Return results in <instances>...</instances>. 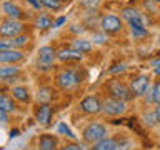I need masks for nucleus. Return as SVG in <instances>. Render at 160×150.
Wrapping results in <instances>:
<instances>
[{"instance_id": "obj_15", "label": "nucleus", "mask_w": 160, "mask_h": 150, "mask_svg": "<svg viewBox=\"0 0 160 150\" xmlns=\"http://www.w3.org/2000/svg\"><path fill=\"white\" fill-rule=\"evenodd\" d=\"M120 18H122L123 22H127V23H145L143 15L133 7H125L122 10V17Z\"/></svg>"}, {"instance_id": "obj_19", "label": "nucleus", "mask_w": 160, "mask_h": 150, "mask_svg": "<svg viewBox=\"0 0 160 150\" xmlns=\"http://www.w3.org/2000/svg\"><path fill=\"white\" fill-rule=\"evenodd\" d=\"M33 27L38 30H48L53 28V18L48 13H37L33 17Z\"/></svg>"}, {"instance_id": "obj_35", "label": "nucleus", "mask_w": 160, "mask_h": 150, "mask_svg": "<svg viewBox=\"0 0 160 150\" xmlns=\"http://www.w3.org/2000/svg\"><path fill=\"white\" fill-rule=\"evenodd\" d=\"M27 3L30 5V7H33L35 10H40V8H42V7H40V2H38V0H27Z\"/></svg>"}, {"instance_id": "obj_39", "label": "nucleus", "mask_w": 160, "mask_h": 150, "mask_svg": "<svg viewBox=\"0 0 160 150\" xmlns=\"http://www.w3.org/2000/svg\"><path fill=\"white\" fill-rule=\"evenodd\" d=\"M153 73L155 75H160V65H158V67H153Z\"/></svg>"}, {"instance_id": "obj_13", "label": "nucleus", "mask_w": 160, "mask_h": 150, "mask_svg": "<svg viewBox=\"0 0 160 150\" xmlns=\"http://www.w3.org/2000/svg\"><path fill=\"white\" fill-rule=\"evenodd\" d=\"M83 55L77 52V50L70 48V47H63L57 50V60L58 62H63V63H75V62H82Z\"/></svg>"}, {"instance_id": "obj_14", "label": "nucleus", "mask_w": 160, "mask_h": 150, "mask_svg": "<svg viewBox=\"0 0 160 150\" xmlns=\"http://www.w3.org/2000/svg\"><path fill=\"white\" fill-rule=\"evenodd\" d=\"M58 140L52 133H42L37 138V150H57Z\"/></svg>"}, {"instance_id": "obj_5", "label": "nucleus", "mask_w": 160, "mask_h": 150, "mask_svg": "<svg viewBox=\"0 0 160 150\" xmlns=\"http://www.w3.org/2000/svg\"><path fill=\"white\" fill-rule=\"evenodd\" d=\"M105 90H107L108 98H117V100H123V102H128L132 93H130V88L125 83H122L120 80H112L105 85Z\"/></svg>"}, {"instance_id": "obj_38", "label": "nucleus", "mask_w": 160, "mask_h": 150, "mask_svg": "<svg viewBox=\"0 0 160 150\" xmlns=\"http://www.w3.org/2000/svg\"><path fill=\"white\" fill-rule=\"evenodd\" d=\"M152 65H153V67H158V65H160V58H157V60H152Z\"/></svg>"}, {"instance_id": "obj_28", "label": "nucleus", "mask_w": 160, "mask_h": 150, "mask_svg": "<svg viewBox=\"0 0 160 150\" xmlns=\"http://www.w3.org/2000/svg\"><path fill=\"white\" fill-rule=\"evenodd\" d=\"M152 97H153V103H160V80L155 82L152 87Z\"/></svg>"}, {"instance_id": "obj_25", "label": "nucleus", "mask_w": 160, "mask_h": 150, "mask_svg": "<svg viewBox=\"0 0 160 150\" xmlns=\"http://www.w3.org/2000/svg\"><path fill=\"white\" fill-rule=\"evenodd\" d=\"M53 98V95H52V88H48V87H42V88H38V92H37V100L40 103H50V100Z\"/></svg>"}, {"instance_id": "obj_22", "label": "nucleus", "mask_w": 160, "mask_h": 150, "mask_svg": "<svg viewBox=\"0 0 160 150\" xmlns=\"http://www.w3.org/2000/svg\"><path fill=\"white\" fill-rule=\"evenodd\" d=\"M0 110H3V112H7V113H13L15 110H17V103L13 102L12 97L0 93Z\"/></svg>"}, {"instance_id": "obj_16", "label": "nucleus", "mask_w": 160, "mask_h": 150, "mask_svg": "<svg viewBox=\"0 0 160 150\" xmlns=\"http://www.w3.org/2000/svg\"><path fill=\"white\" fill-rule=\"evenodd\" d=\"M50 118H52V107H50V103H40V107L37 108V112H35V120L43 125V127H47Z\"/></svg>"}, {"instance_id": "obj_8", "label": "nucleus", "mask_w": 160, "mask_h": 150, "mask_svg": "<svg viewBox=\"0 0 160 150\" xmlns=\"http://www.w3.org/2000/svg\"><path fill=\"white\" fill-rule=\"evenodd\" d=\"M127 110V102L117 98H105L102 102V112L110 117H118V115L125 113Z\"/></svg>"}, {"instance_id": "obj_12", "label": "nucleus", "mask_w": 160, "mask_h": 150, "mask_svg": "<svg viewBox=\"0 0 160 150\" xmlns=\"http://www.w3.org/2000/svg\"><path fill=\"white\" fill-rule=\"evenodd\" d=\"M25 58L23 50L20 48H5L0 50V65L2 63H18Z\"/></svg>"}, {"instance_id": "obj_9", "label": "nucleus", "mask_w": 160, "mask_h": 150, "mask_svg": "<svg viewBox=\"0 0 160 150\" xmlns=\"http://www.w3.org/2000/svg\"><path fill=\"white\" fill-rule=\"evenodd\" d=\"M78 107L83 113L95 115V113L102 112V100H100L97 95H87V97H83L82 100H80Z\"/></svg>"}, {"instance_id": "obj_32", "label": "nucleus", "mask_w": 160, "mask_h": 150, "mask_svg": "<svg viewBox=\"0 0 160 150\" xmlns=\"http://www.w3.org/2000/svg\"><path fill=\"white\" fill-rule=\"evenodd\" d=\"M5 48H12V47H10V42H8V38H2V37H0V50H5Z\"/></svg>"}, {"instance_id": "obj_33", "label": "nucleus", "mask_w": 160, "mask_h": 150, "mask_svg": "<svg viewBox=\"0 0 160 150\" xmlns=\"http://www.w3.org/2000/svg\"><path fill=\"white\" fill-rule=\"evenodd\" d=\"M115 67H117V68H110L108 72H110V73H117L118 70H120V72H123V70L127 68V65H125V63H120V65H115Z\"/></svg>"}, {"instance_id": "obj_41", "label": "nucleus", "mask_w": 160, "mask_h": 150, "mask_svg": "<svg viewBox=\"0 0 160 150\" xmlns=\"http://www.w3.org/2000/svg\"><path fill=\"white\" fill-rule=\"evenodd\" d=\"M152 2H153L155 5H158V7H160V0H152Z\"/></svg>"}, {"instance_id": "obj_29", "label": "nucleus", "mask_w": 160, "mask_h": 150, "mask_svg": "<svg viewBox=\"0 0 160 150\" xmlns=\"http://www.w3.org/2000/svg\"><path fill=\"white\" fill-rule=\"evenodd\" d=\"M92 40H93V43H105L107 42V33H103L102 30L100 32H93Z\"/></svg>"}, {"instance_id": "obj_44", "label": "nucleus", "mask_w": 160, "mask_h": 150, "mask_svg": "<svg viewBox=\"0 0 160 150\" xmlns=\"http://www.w3.org/2000/svg\"><path fill=\"white\" fill-rule=\"evenodd\" d=\"M158 40H160V37H158Z\"/></svg>"}, {"instance_id": "obj_4", "label": "nucleus", "mask_w": 160, "mask_h": 150, "mask_svg": "<svg viewBox=\"0 0 160 150\" xmlns=\"http://www.w3.org/2000/svg\"><path fill=\"white\" fill-rule=\"evenodd\" d=\"M107 127H105L103 123H98V122H92L88 123L87 127L82 130V138L85 143H90L93 145L95 142H98V140H102L103 137H107Z\"/></svg>"}, {"instance_id": "obj_10", "label": "nucleus", "mask_w": 160, "mask_h": 150, "mask_svg": "<svg viewBox=\"0 0 160 150\" xmlns=\"http://www.w3.org/2000/svg\"><path fill=\"white\" fill-rule=\"evenodd\" d=\"M150 87V77L148 75H137L130 82V93L132 97H142V95L148 90Z\"/></svg>"}, {"instance_id": "obj_23", "label": "nucleus", "mask_w": 160, "mask_h": 150, "mask_svg": "<svg viewBox=\"0 0 160 150\" xmlns=\"http://www.w3.org/2000/svg\"><path fill=\"white\" fill-rule=\"evenodd\" d=\"M128 28L133 38H142L145 35H148V28L145 23H128Z\"/></svg>"}, {"instance_id": "obj_20", "label": "nucleus", "mask_w": 160, "mask_h": 150, "mask_svg": "<svg viewBox=\"0 0 160 150\" xmlns=\"http://www.w3.org/2000/svg\"><path fill=\"white\" fill-rule=\"evenodd\" d=\"M90 150H118V142L115 138L110 137H103L102 140L93 143V147Z\"/></svg>"}, {"instance_id": "obj_18", "label": "nucleus", "mask_w": 160, "mask_h": 150, "mask_svg": "<svg viewBox=\"0 0 160 150\" xmlns=\"http://www.w3.org/2000/svg\"><path fill=\"white\" fill-rule=\"evenodd\" d=\"M68 47L73 48V50H77V52H80L82 55H85V53H90V52H92L93 43L90 42V40H87V38H80V37H77V38H73L72 42H70Z\"/></svg>"}, {"instance_id": "obj_7", "label": "nucleus", "mask_w": 160, "mask_h": 150, "mask_svg": "<svg viewBox=\"0 0 160 150\" xmlns=\"http://www.w3.org/2000/svg\"><path fill=\"white\" fill-rule=\"evenodd\" d=\"M0 5H2V13L5 15V17H8V18L22 20V22H23V20L28 17V13L25 12L18 3H15L13 0H3Z\"/></svg>"}, {"instance_id": "obj_26", "label": "nucleus", "mask_w": 160, "mask_h": 150, "mask_svg": "<svg viewBox=\"0 0 160 150\" xmlns=\"http://www.w3.org/2000/svg\"><path fill=\"white\" fill-rule=\"evenodd\" d=\"M102 3V0H78V5L82 7L83 10H97Z\"/></svg>"}, {"instance_id": "obj_6", "label": "nucleus", "mask_w": 160, "mask_h": 150, "mask_svg": "<svg viewBox=\"0 0 160 150\" xmlns=\"http://www.w3.org/2000/svg\"><path fill=\"white\" fill-rule=\"evenodd\" d=\"M123 28V20L117 17V15H112V13H107V15H102L100 17V30L107 35H113V33H118L122 32Z\"/></svg>"}, {"instance_id": "obj_24", "label": "nucleus", "mask_w": 160, "mask_h": 150, "mask_svg": "<svg viewBox=\"0 0 160 150\" xmlns=\"http://www.w3.org/2000/svg\"><path fill=\"white\" fill-rule=\"evenodd\" d=\"M40 2V7L42 8H47L50 12H60L63 8V5L58 2V0H38Z\"/></svg>"}, {"instance_id": "obj_37", "label": "nucleus", "mask_w": 160, "mask_h": 150, "mask_svg": "<svg viewBox=\"0 0 160 150\" xmlns=\"http://www.w3.org/2000/svg\"><path fill=\"white\" fill-rule=\"evenodd\" d=\"M155 117H157V122H160V103H157V108H155Z\"/></svg>"}, {"instance_id": "obj_40", "label": "nucleus", "mask_w": 160, "mask_h": 150, "mask_svg": "<svg viewBox=\"0 0 160 150\" xmlns=\"http://www.w3.org/2000/svg\"><path fill=\"white\" fill-rule=\"evenodd\" d=\"M58 2L62 3V5H68L70 2H72V0H58Z\"/></svg>"}, {"instance_id": "obj_34", "label": "nucleus", "mask_w": 160, "mask_h": 150, "mask_svg": "<svg viewBox=\"0 0 160 150\" xmlns=\"http://www.w3.org/2000/svg\"><path fill=\"white\" fill-rule=\"evenodd\" d=\"M0 123H8V113L0 110Z\"/></svg>"}, {"instance_id": "obj_27", "label": "nucleus", "mask_w": 160, "mask_h": 150, "mask_svg": "<svg viewBox=\"0 0 160 150\" xmlns=\"http://www.w3.org/2000/svg\"><path fill=\"white\" fill-rule=\"evenodd\" d=\"M57 133L60 135H65V137H70L72 140H75V135L72 133V130H70V127L65 122H60L58 123V127H57Z\"/></svg>"}, {"instance_id": "obj_11", "label": "nucleus", "mask_w": 160, "mask_h": 150, "mask_svg": "<svg viewBox=\"0 0 160 150\" xmlns=\"http://www.w3.org/2000/svg\"><path fill=\"white\" fill-rule=\"evenodd\" d=\"M22 70L17 63H2L0 65V82H17Z\"/></svg>"}, {"instance_id": "obj_45", "label": "nucleus", "mask_w": 160, "mask_h": 150, "mask_svg": "<svg viewBox=\"0 0 160 150\" xmlns=\"http://www.w3.org/2000/svg\"><path fill=\"white\" fill-rule=\"evenodd\" d=\"M158 147H160V145H158Z\"/></svg>"}, {"instance_id": "obj_30", "label": "nucleus", "mask_w": 160, "mask_h": 150, "mask_svg": "<svg viewBox=\"0 0 160 150\" xmlns=\"http://www.w3.org/2000/svg\"><path fill=\"white\" fill-rule=\"evenodd\" d=\"M62 150H83V148H82V145H80V143H77V142H72V143L63 145Z\"/></svg>"}, {"instance_id": "obj_36", "label": "nucleus", "mask_w": 160, "mask_h": 150, "mask_svg": "<svg viewBox=\"0 0 160 150\" xmlns=\"http://www.w3.org/2000/svg\"><path fill=\"white\" fill-rule=\"evenodd\" d=\"M65 20H67L65 17H58L57 20H53V28H57V27H60V25H63Z\"/></svg>"}, {"instance_id": "obj_2", "label": "nucleus", "mask_w": 160, "mask_h": 150, "mask_svg": "<svg viewBox=\"0 0 160 150\" xmlns=\"http://www.w3.org/2000/svg\"><path fill=\"white\" fill-rule=\"evenodd\" d=\"M57 60V50L50 45H43L37 52V62H35V68L40 72H50L53 68V63Z\"/></svg>"}, {"instance_id": "obj_43", "label": "nucleus", "mask_w": 160, "mask_h": 150, "mask_svg": "<svg viewBox=\"0 0 160 150\" xmlns=\"http://www.w3.org/2000/svg\"><path fill=\"white\" fill-rule=\"evenodd\" d=\"M125 150H130V148H125Z\"/></svg>"}, {"instance_id": "obj_3", "label": "nucleus", "mask_w": 160, "mask_h": 150, "mask_svg": "<svg viewBox=\"0 0 160 150\" xmlns=\"http://www.w3.org/2000/svg\"><path fill=\"white\" fill-rule=\"evenodd\" d=\"M28 25L22 20H13L5 17L0 20V37L2 38H12L15 35H20L27 30Z\"/></svg>"}, {"instance_id": "obj_17", "label": "nucleus", "mask_w": 160, "mask_h": 150, "mask_svg": "<svg viewBox=\"0 0 160 150\" xmlns=\"http://www.w3.org/2000/svg\"><path fill=\"white\" fill-rule=\"evenodd\" d=\"M10 93H12V97L15 100H18V102H22V103H27V102H30V98H32L27 85H13V87L10 88Z\"/></svg>"}, {"instance_id": "obj_42", "label": "nucleus", "mask_w": 160, "mask_h": 150, "mask_svg": "<svg viewBox=\"0 0 160 150\" xmlns=\"http://www.w3.org/2000/svg\"><path fill=\"white\" fill-rule=\"evenodd\" d=\"M0 10H2V5H0Z\"/></svg>"}, {"instance_id": "obj_31", "label": "nucleus", "mask_w": 160, "mask_h": 150, "mask_svg": "<svg viewBox=\"0 0 160 150\" xmlns=\"http://www.w3.org/2000/svg\"><path fill=\"white\" fill-rule=\"evenodd\" d=\"M145 123H148V125H155V123H157V117H155V112L148 113V115H145Z\"/></svg>"}, {"instance_id": "obj_21", "label": "nucleus", "mask_w": 160, "mask_h": 150, "mask_svg": "<svg viewBox=\"0 0 160 150\" xmlns=\"http://www.w3.org/2000/svg\"><path fill=\"white\" fill-rule=\"evenodd\" d=\"M8 42H10V47L12 48H20L22 50L23 47H27V45L32 42V35H28V33H20V35H15V37L12 38H8Z\"/></svg>"}, {"instance_id": "obj_1", "label": "nucleus", "mask_w": 160, "mask_h": 150, "mask_svg": "<svg viewBox=\"0 0 160 150\" xmlns=\"http://www.w3.org/2000/svg\"><path fill=\"white\" fill-rule=\"evenodd\" d=\"M55 82H57L60 90H63V92H70V90L77 88L80 85L82 77L78 75V72L75 68H63V70H60V72L57 73Z\"/></svg>"}]
</instances>
